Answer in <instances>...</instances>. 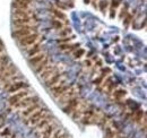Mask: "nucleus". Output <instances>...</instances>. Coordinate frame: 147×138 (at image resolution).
Listing matches in <instances>:
<instances>
[{
	"label": "nucleus",
	"mask_w": 147,
	"mask_h": 138,
	"mask_svg": "<svg viewBox=\"0 0 147 138\" xmlns=\"http://www.w3.org/2000/svg\"><path fill=\"white\" fill-rule=\"evenodd\" d=\"M108 123H109V117L102 113V116H101L100 120H98V122H97V124H98L101 128H104V127L108 126Z\"/></svg>",
	"instance_id": "obj_32"
},
{
	"label": "nucleus",
	"mask_w": 147,
	"mask_h": 138,
	"mask_svg": "<svg viewBox=\"0 0 147 138\" xmlns=\"http://www.w3.org/2000/svg\"><path fill=\"white\" fill-rule=\"evenodd\" d=\"M102 65H103V61L101 59H97V60H95V64L93 65V67H95L96 69H100L102 67Z\"/></svg>",
	"instance_id": "obj_43"
},
{
	"label": "nucleus",
	"mask_w": 147,
	"mask_h": 138,
	"mask_svg": "<svg viewBox=\"0 0 147 138\" xmlns=\"http://www.w3.org/2000/svg\"><path fill=\"white\" fill-rule=\"evenodd\" d=\"M117 88H118V84H117V83H114V82L112 80L110 84L107 86V88L104 89V92H105V93H107V94L110 96L111 94H112V92H113L114 89H117Z\"/></svg>",
	"instance_id": "obj_33"
},
{
	"label": "nucleus",
	"mask_w": 147,
	"mask_h": 138,
	"mask_svg": "<svg viewBox=\"0 0 147 138\" xmlns=\"http://www.w3.org/2000/svg\"><path fill=\"white\" fill-rule=\"evenodd\" d=\"M50 64H52V61H51V59H50V55H47L42 61H40L36 66L34 67V71H35V74L38 75L40 72H42V71L47 68Z\"/></svg>",
	"instance_id": "obj_18"
},
{
	"label": "nucleus",
	"mask_w": 147,
	"mask_h": 138,
	"mask_svg": "<svg viewBox=\"0 0 147 138\" xmlns=\"http://www.w3.org/2000/svg\"><path fill=\"white\" fill-rule=\"evenodd\" d=\"M77 95H79V88L75 87V85H74L70 89H68V91H67V92H65L62 95H60L57 100H58V102L61 104V105H63V104L67 103L69 100H71L73 97L77 96Z\"/></svg>",
	"instance_id": "obj_9"
},
{
	"label": "nucleus",
	"mask_w": 147,
	"mask_h": 138,
	"mask_svg": "<svg viewBox=\"0 0 147 138\" xmlns=\"http://www.w3.org/2000/svg\"><path fill=\"white\" fill-rule=\"evenodd\" d=\"M37 102H40V97L35 95V94H33V95H27V96H25L24 99H22L20 101H18L17 103L14 105V109H17V110H22V109H25V108H27V106H30V105H32V104L34 103H37Z\"/></svg>",
	"instance_id": "obj_6"
},
{
	"label": "nucleus",
	"mask_w": 147,
	"mask_h": 138,
	"mask_svg": "<svg viewBox=\"0 0 147 138\" xmlns=\"http://www.w3.org/2000/svg\"><path fill=\"white\" fill-rule=\"evenodd\" d=\"M136 13H137V10L135 9L132 13H128L125 18L122 19V23H123V26H125V28H128L129 26L131 25V23L134 22V19H135V15H136Z\"/></svg>",
	"instance_id": "obj_23"
},
{
	"label": "nucleus",
	"mask_w": 147,
	"mask_h": 138,
	"mask_svg": "<svg viewBox=\"0 0 147 138\" xmlns=\"http://www.w3.org/2000/svg\"><path fill=\"white\" fill-rule=\"evenodd\" d=\"M55 120V117H52L51 116V113H49L45 118H43L41 121H38L36 124L34 126V128H33V130L34 131H40V130H42L44 127H47L49 123H51L52 121Z\"/></svg>",
	"instance_id": "obj_13"
},
{
	"label": "nucleus",
	"mask_w": 147,
	"mask_h": 138,
	"mask_svg": "<svg viewBox=\"0 0 147 138\" xmlns=\"http://www.w3.org/2000/svg\"><path fill=\"white\" fill-rule=\"evenodd\" d=\"M85 50L83 49V48H78L77 50H75L74 51V59H80L84 54H85Z\"/></svg>",
	"instance_id": "obj_36"
},
{
	"label": "nucleus",
	"mask_w": 147,
	"mask_h": 138,
	"mask_svg": "<svg viewBox=\"0 0 147 138\" xmlns=\"http://www.w3.org/2000/svg\"><path fill=\"white\" fill-rule=\"evenodd\" d=\"M83 100H84V99H83L82 96H79V95L73 97L71 100H69L67 103L62 105V106H63V112H65L66 114H71L74 111L77 109V106L80 104V102H82Z\"/></svg>",
	"instance_id": "obj_8"
},
{
	"label": "nucleus",
	"mask_w": 147,
	"mask_h": 138,
	"mask_svg": "<svg viewBox=\"0 0 147 138\" xmlns=\"http://www.w3.org/2000/svg\"><path fill=\"white\" fill-rule=\"evenodd\" d=\"M25 88H30V85L27 83H25L24 80H18V82L14 83L13 85H10V87L7 89V92L13 94V93H16L20 89H25Z\"/></svg>",
	"instance_id": "obj_16"
},
{
	"label": "nucleus",
	"mask_w": 147,
	"mask_h": 138,
	"mask_svg": "<svg viewBox=\"0 0 147 138\" xmlns=\"http://www.w3.org/2000/svg\"><path fill=\"white\" fill-rule=\"evenodd\" d=\"M97 2H98V0H91V2H90V3L93 6V8H95V9H96V8H97Z\"/></svg>",
	"instance_id": "obj_46"
},
{
	"label": "nucleus",
	"mask_w": 147,
	"mask_h": 138,
	"mask_svg": "<svg viewBox=\"0 0 147 138\" xmlns=\"http://www.w3.org/2000/svg\"><path fill=\"white\" fill-rule=\"evenodd\" d=\"M44 40H45V37L44 36H41L37 42H35L33 45H31V47L27 48L26 53H27V57L28 58H31V57H33V55H35V54H37V53H40V52H42L44 50V45H43Z\"/></svg>",
	"instance_id": "obj_11"
},
{
	"label": "nucleus",
	"mask_w": 147,
	"mask_h": 138,
	"mask_svg": "<svg viewBox=\"0 0 147 138\" xmlns=\"http://www.w3.org/2000/svg\"><path fill=\"white\" fill-rule=\"evenodd\" d=\"M79 47H80L79 43H71V44H70V48H69L66 52H67V53H73V52L75 51V50H77Z\"/></svg>",
	"instance_id": "obj_41"
},
{
	"label": "nucleus",
	"mask_w": 147,
	"mask_h": 138,
	"mask_svg": "<svg viewBox=\"0 0 147 138\" xmlns=\"http://www.w3.org/2000/svg\"><path fill=\"white\" fill-rule=\"evenodd\" d=\"M121 1L120 0H111V2H109V7H112V8H118L120 6Z\"/></svg>",
	"instance_id": "obj_42"
},
{
	"label": "nucleus",
	"mask_w": 147,
	"mask_h": 138,
	"mask_svg": "<svg viewBox=\"0 0 147 138\" xmlns=\"http://www.w3.org/2000/svg\"><path fill=\"white\" fill-rule=\"evenodd\" d=\"M11 138H16V135H14V136H13Z\"/></svg>",
	"instance_id": "obj_49"
},
{
	"label": "nucleus",
	"mask_w": 147,
	"mask_h": 138,
	"mask_svg": "<svg viewBox=\"0 0 147 138\" xmlns=\"http://www.w3.org/2000/svg\"><path fill=\"white\" fill-rule=\"evenodd\" d=\"M109 2L108 0H98L97 2V8L100 9V12L102 14H107V12L109 10Z\"/></svg>",
	"instance_id": "obj_26"
},
{
	"label": "nucleus",
	"mask_w": 147,
	"mask_h": 138,
	"mask_svg": "<svg viewBox=\"0 0 147 138\" xmlns=\"http://www.w3.org/2000/svg\"><path fill=\"white\" fill-rule=\"evenodd\" d=\"M145 114H146V113H145L144 110H137L136 112H134V114H132V117H131V120L134 121L135 123H139Z\"/></svg>",
	"instance_id": "obj_27"
},
{
	"label": "nucleus",
	"mask_w": 147,
	"mask_h": 138,
	"mask_svg": "<svg viewBox=\"0 0 147 138\" xmlns=\"http://www.w3.org/2000/svg\"><path fill=\"white\" fill-rule=\"evenodd\" d=\"M53 3H55V8L60 9V10H62V12L68 10L69 8H74V7H75L74 1H70V0H69V2L63 1V0H55V1H53Z\"/></svg>",
	"instance_id": "obj_19"
},
{
	"label": "nucleus",
	"mask_w": 147,
	"mask_h": 138,
	"mask_svg": "<svg viewBox=\"0 0 147 138\" xmlns=\"http://www.w3.org/2000/svg\"><path fill=\"white\" fill-rule=\"evenodd\" d=\"M18 69H17V67H15L13 64L10 65V67L7 69L1 76H0V83L2 84L5 80H7L8 78H10L11 76H14V75H16V74H18Z\"/></svg>",
	"instance_id": "obj_15"
},
{
	"label": "nucleus",
	"mask_w": 147,
	"mask_h": 138,
	"mask_svg": "<svg viewBox=\"0 0 147 138\" xmlns=\"http://www.w3.org/2000/svg\"><path fill=\"white\" fill-rule=\"evenodd\" d=\"M41 37V34L38 32H34V33H31V34L26 35L24 37H20L17 40L18 44L22 48H28L31 45H33L35 42H37Z\"/></svg>",
	"instance_id": "obj_5"
},
{
	"label": "nucleus",
	"mask_w": 147,
	"mask_h": 138,
	"mask_svg": "<svg viewBox=\"0 0 147 138\" xmlns=\"http://www.w3.org/2000/svg\"><path fill=\"white\" fill-rule=\"evenodd\" d=\"M31 94V89L30 88H25V89H20L16 93H13L9 97H8V103L10 106H14L18 101H20L22 99H24L25 96Z\"/></svg>",
	"instance_id": "obj_10"
},
{
	"label": "nucleus",
	"mask_w": 147,
	"mask_h": 138,
	"mask_svg": "<svg viewBox=\"0 0 147 138\" xmlns=\"http://www.w3.org/2000/svg\"><path fill=\"white\" fill-rule=\"evenodd\" d=\"M14 1H19V2H25V3H28V5H31L34 0H14Z\"/></svg>",
	"instance_id": "obj_47"
},
{
	"label": "nucleus",
	"mask_w": 147,
	"mask_h": 138,
	"mask_svg": "<svg viewBox=\"0 0 147 138\" xmlns=\"http://www.w3.org/2000/svg\"><path fill=\"white\" fill-rule=\"evenodd\" d=\"M128 6L127 5H123L122 7H121V9H120V12H119V15H118V17H119V19H123L125 18V16L128 14Z\"/></svg>",
	"instance_id": "obj_35"
},
{
	"label": "nucleus",
	"mask_w": 147,
	"mask_h": 138,
	"mask_svg": "<svg viewBox=\"0 0 147 138\" xmlns=\"http://www.w3.org/2000/svg\"><path fill=\"white\" fill-rule=\"evenodd\" d=\"M15 31L13 32V37L18 40L20 37H24L26 35L37 32V24L36 25H20V26H14Z\"/></svg>",
	"instance_id": "obj_2"
},
{
	"label": "nucleus",
	"mask_w": 147,
	"mask_h": 138,
	"mask_svg": "<svg viewBox=\"0 0 147 138\" xmlns=\"http://www.w3.org/2000/svg\"><path fill=\"white\" fill-rule=\"evenodd\" d=\"M127 94H128V92H127L126 89L120 88V89H114L110 96L112 97L113 101H117V102H118V101H121L123 97H126Z\"/></svg>",
	"instance_id": "obj_22"
},
{
	"label": "nucleus",
	"mask_w": 147,
	"mask_h": 138,
	"mask_svg": "<svg viewBox=\"0 0 147 138\" xmlns=\"http://www.w3.org/2000/svg\"><path fill=\"white\" fill-rule=\"evenodd\" d=\"M71 34H73V30L69 26H63L61 30L58 31V35L60 37H66V36H69V35Z\"/></svg>",
	"instance_id": "obj_29"
},
{
	"label": "nucleus",
	"mask_w": 147,
	"mask_h": 138,
	"mask_svg": "<svg viewBox=\"0 0 147 138\" xmlns=\"http://www.w3.org/2000/svg\"><path fill=\"white\" fill-rule=\"evenodd\" d=\"M82 66L84 67V68H91L93 66V62H92V60L90 59V58H86L83 62H82Z\"/></svg>",
	"instance_id": "obj_39"
},
{
	"label": "nucleus",
	"mask_w": 147,
	"mask_h": 138,
	"mask_svg": "<svg viewBox=\"0 0 147 138\" xmlns=\"http://www.w3.org/2000/svg\"><path fill=\"white\" fill-rule=\"evenodd\" d=\"M66 80H67V78L63 77L58 84H55V85H53V86H51L49 88V89H50V93L52 94V96H53L55 99H58L60 95H62L65 92H67L68 89H70V88L75 85V83L66 84Z\"/></svg>",
	"instance_id": "obj_1"
},
{
	"label": "nucleus",
	"mask_w": 147,
	"mask_h": 138,
	"mask_svg": "<svg viewBox=\"0 0 147 138\" xmlns=\"http://www.w3.org/2000/svg\"><path fill=\"white\" fill-rule=\"evenodd\" d=\"M10 133H11L10 128H9V127H7V128H5V129H3V130L0 133V137H1V138L8 137V136L10 135Z\"/></svg>",
	"instance_id": "obj_40"
},
{
	"label": "nucleus",
	"mask_w": 147,
	"mask_h": 138,
	"mask_svg": "<svg viewBox=\"0 0 147 138\" xmlns=\"http://www.w3.org/2000/svg\"><path fill=\"white\" fill-rule=\"evenodd\" d=\"M24 78H23V76L20 75V74H16V75H14V76H11L10 78H8L7 80H5L3 83H2V88H3V91H7L10 85H13L14 83H16V82H18V80H23Z\"/></svg>",
	"instance_id": "obj_20"
},
{
	"label": "nucleus",
	"mask_w": 147,
	"mask_h": 138,
	"mask_svg": "<svg viewBox=\"0 0 147 138\" xmlns=\"http://www.w3.org/2000/svg\"><path fill=\"white\" fill-rule=\"evenodd\" d=\"M11 8L13 9H18V10H28L31 9V6L25 2H19V1H14L11 2Z\"/></svg>",
	"instance_id": "obj_24"
},
{
	"label": "nucleus",
	"mask_w": 147,
	"mask_h": 138,
	"mask_svg": "<svg viewBox=\"0 0 147 138\" xmlns=\"http://www.w3.org/2000/svg\"><path fill=\"white\" fill-rule=\"evenodd\" d=\"M58 127H60V126H59V123H58L55 119L51 123H49L47 127H44L42 130L37 131L36 138H50L51 135H52V133L55 131Z\"/></svg>",
	"instance_id": "obj_7"
},
{
	"label": "nucleus",
	"mask_w": 147,
	"mask_h": 138,
	"mask_svg": "<svg viewBox=\"0 0 147 138\" xmlns=\"http://www.w3.org/2000/svg\"><path fill=\"white\" fill-rule=\"evenodd\" d=\"M112 80H113L112 76H110V75H109V76H107V77L104 78V80L102 82V84H101V85H98V86H96L97 87V88H96V89H97V92H104V89L107 88V86L110 84Z\"/></svg>",
	"instance_id": "obj_28"
},
{
	"label": "nucleus",
	"mask_w": 147,
	"mask_h": 138,
	"mask_svg": "<svg viewBox=\"0 0 147 138\" xmlns=\"http://www.w3.org/2000/svg\"><path fill=\"white\" fill-rule=\"evenodd\" d=\"M48 55V53L45 51H42L40 52V53H37L35 55H33V57H31V58H28V64L32 66V67H35L37 64L40 62V61H42L45 57Z\"/></svg>",
	"instance_id": "obj_21"
},
{
	"label": "nucleus",
	"mask_w": 147,
	"mask_h": 138,
	"mask_svg": "<svg viewBox=\"0 0 147 138\" xmlns=\"http://www.w3.org/2000/svg\"><path fill=\"white\" fill-rule=\"evenodd\" d=\"M63 67L61 66V64H50L47 68L44 69L42 72H40L37 76L41 80H45L48 79L50 76L55 75V72H59V71H62Z\"/></svg>",
	"instance_id": "obj_4"
},
{
	"label": "nucleus",
	"mask_w": 147,
	"mask_h": 138,
	"mask_svg": "<svg viewBox=\"0 0 147 138\" xmlns=\"http://www.w3.org/2000/svg\"><path fill=\"white\" fill-rule=\"evenodd\" d=\"M5 116L3 114H0V128H2L3 127V124H5Z\"/></svg>",
	"instance_id": "obj_45"
},
{
	"label": "nucleus",
	"mask_w": 147,
	"mask_h": 138,
	"mask_svg": "<svg viewBox=\"0 0 147 138\" xmlns=\"http://www.w3.org/2000/svg\"><path fill=\"white\" fill-rule=\"evenodd\" d=\"M41 106H42V104H41V101H40V102H37V103L32 104V105H30V106L25 108L24 110H22L20 114H22V117H23V118H28L33 112H35L37 109H40Z\"/></svg>",
	"instance_id": "obj_17"
},
{
	"label": "nucleus",
	"mask_w": 147,
	"mask_h": 138,
	"mask_svg": "<svg viewBox=\"0 0 147 138\" xmlns=\"http://www.w3.org/2000/svg\"><path fill=\"white\" fill-rule=\"evenodd\" d=\"M104 76H102V75H100V76H97V77H95L94 79L92 80V83L95 85V86H98V85H101L102 84V82L104 80Z\"/></svg>",
	"instance_id": "obj_37"
},
{
	"label": "nucleus",
	"mask_w": 147,
	"mask_h": 138,
	"mask_svg": "<svg viewBox=\"0 0 147 138\" xmlns=\"http://www.w3.org/2000/svg\"><path fill=\"white\" fill-rule=\"evenodd\" d=\"M114 138H126V137H125V136H122L121 134H119V135H117V136H115Z\"/></svg>",
	"instance_id": "obj_48"
},
{
	"label": "nucleus",
	"mask_w": 147,
	"mask_h": 138,
	"mask_svg": "<svg viewBox=\"0 0 147 138\" xmlns=\"http://www.w3.org/2000/svg\"><path fill=\"white\" fill-rule=\"evenodd\" d=\"M50 13H51V15L53 16V18L59 19V20H61V22H63L66 25L68 24L67 15H66V13H65V12H62V10H60V9L55 8V7H51V8H50Z\"/></svg>",
	"instance_id": "obj_14"
},
{
	"label": "nucleus",
	"mask_w": 147,
	"mask_h": 138,
	"mask_svg": "<svg viewBox=\"0 0 147 138\" xmlns=\"http://www.w3.org/2000/svg\"><path fill=\"white\" fill-rule=\"evenodd\" d=\"M110 8V13H109V17L111 18V19H113V18L115 17V8H112V7H109Z\"/></svg>",
	"instance_id": "obj_44"
},
{
	"label": "nucleus",
	"mask_w": 147,
	"mask_h": 138,
	"mask_svg": "<svg viewBox=\"0 0 147 138\" xmlns=\"http://www.w3.org/2000/svg\"><path fill=\"white\" fill-rule=\"evenodd\" d=\"M75 35H70V36H66V37H59L57 40V43L58 44H61V43H70L71 41L75 40Z\"/></svg>",
	"instance_id": "obj_34"
},
{
	"label": "nucleus",
	"mask_w": 147,
	"mask_h": 138,
	"mask_svg": "<svg viewBox=\"0 0 147 138\" xmlns=\"http://www.w3.org/2000/svg\"><path fill=\"white\" fill-rule=\"evenodd\" d=\"M119 134H121L120 130L117 131V130L112 129L111 127H108V126L105 127V138H114L117 135H119Z\"/></svg>",
	"instance_id": "obj_31"
},
{
	"label": "nucleus",
	"mask_w": 147,
	"mask_h": 138,
	"mask_svg": "<svg viewBox=\"0 0 147 138\" xmlns=\"http://www.w3.org/2000/svg\"><path fill=\"white\" fill-rule=\"evenodd\" d=\"M111 68L110 67H101L100 68V74L102 75V76H104V77H107V76H109L111 74Z\"/></svg>",
	"instance_id": "obj_38"
},
{
	"label": "nucleus",
	"mask_w": 147,
	"mask_h": 138,
	"mask_svg": "<svg viewBox=\"0 0 147 138\" xmlns=\"http://www.w3.org/2000/svg\"><path fill=\"white\" fill-rule=\"evenodd\" d=\"M63 26H66V24H65L63 22L59 20V19H55V18H53V19L51 20V27H52L53 30H55V31L61 30Z\"/></svg>",
	"instance_id": "obj_30"
},
{
	"label": "nucleus",
	"mask_w": 147,
	"mask_h": 138,
	"mask_svg": "<svg viewBox=\"0 0 147 138\" xmlns=\"http://www.w3.org/2000/svg\"><path fill=\"white\" fill-rule=\"evenodd\" d=\"M37 16L35 13L26 16H17L13 17V25L14 26H20V25H36L37 24Z\"/></svg>",
	"instance_id": "obj_3"
},
{
	"label": "nucleus",
	"mask_w": 147,
	"mask_h": 138,
	"mask_svg": "<svg viewBox=\"0 0 147 138\" xmlns=\"http://www.w3.org/2000/svg\"><path fill=\"white\" fill-rule=\"evenodd\" d=\"M63 77H66V75H65V72H63V71L55 72V75L50 76L48 79H45V80H44V85H45V87L50 88L51 86H53V85H55V84H58V83H59Z\"/></svg>",
	"instance_id": "obj_12"
},
{
	"label": "nucleus",
	"mask_w": 147,
	"mask_h": 138,
	"mask_svg": "<svg viewBox=\"0 0 147 138\" xmlns=\"http://www.w3.org/2000/svg\"><path fill=\"white\" fill-rule=\"evenodd\" d=\"M68 137H69V136H68V134L65 131V129L61 128V127H58L55 131L52 133V135H51L50 138H68Z\"/></svg>",
	"instance_id": "obj_25"
}]
</instances>
